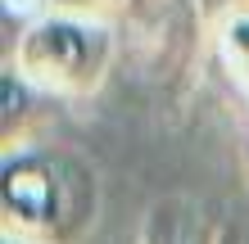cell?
I'll return each mask as SVG.
<instances>
[{
    "label": "cell",
    "instance_id": "ba28073f",
    "mask_svg": "<svg viewBox=\"0 0 249 244\" xmlns=\"http://www.w3.org/2000/svg\"><path fill=\"white\" fill-rule=\"evenodd\" d=\"M222 244H240V235H231V231H227V240H222Z\"/></svg>",
    "mask_w": 249,
    "mask_h": 244
},
{
    "label": "cell",
    "instance_id": "5b68a950",
    "mask_svg": "<svg viewBox=\"0 0 249 244\" xmlns=\"http://www.w3.org/2000/svg\"><path fill=\"white\" fill-rule=\"evenodd\" d=\"M217 50L245 91H249V5H231L217 23Z\"/></svg>",
    "mask_w": 249,
    "mask_h": 244
},
{
    "label": "cell",
    "instance_id": "3957f363",
    "mask_svg": "<svg viewBox=\"0 0 249 244\" xmlns=\"http://www.w3.org/2000/svg\"><path fill=\"white\" fill-rule=\"evenodd\" d=\"M222 240H227V226L186 195L159 199L141 231V244H222Z\"/></svg>",
    "mask_w": 249,
    "mask_h": 244
},
{
    "label": "cell",
    "instance_id": "6da1fadb",
    "mask_svg": "<svg viewBox=\"0 0 249 244\" xmlns=\"http://www.w3.org/2000/svg\"><path fill=\"white\" fill-rule=\"evenodd\" d=\"M100 222V172L68 145L32 140L0 154V235L86 244Z\"/></svg>",
    "mask_w": 249,
    "mask_h": 244
},
{
    "label": "cell",
    "instance_id": "9c48e42d",
    "mask_svg": "<svg viewBox=\"0 0 249 244\" xmlns=\"http://www.w3.org/2000/svg\"><path fill=\"white\" fill-rule=\"evenodd\" d=\"M245 177H249V154H245Z\"/></svg>",
    "mask_w": 249,
    "mask_h": 244
},
{
    "label": "cell",
    "instance_id": "277c9868",
    "mask_svg": "<svg viewBox=\"0 0 249 244\" xmlns=\"http://www.w3.org/2000/svg\"><path fill=\"white\" fill-rule=\"evenodd\" d=\"M36 99H50V95H41L14 64L0 68V145L5 149H18V145L36 140Z\"/></svg>",
    "mask_w": 249,
    "mask_h": 244
},
{
    "label": "cell",
    "instance_id": "7a4b0ae2",
    "mask_svg": "<svg viewBox=\"0 0 249 244\" xmlns=\"http://www.w3.org/2000/svg\"><path fill=\"white\" fill-rule=\"evenodd\" d=\"M113 54L118 36L105 18L46 9L5 46V64H14L50 99H91L109 77Z\"/></svg>",
    "mask_w": 249,
    "mask_h": 244
},
{
    "label": "cell",
    "instance_id": "8992f818",
    "mask_svg": "<svg viewBox=\"0 0 249 244\" xmlns=\"http://www.w3.org/2000/svg\"><path fill=\"white\" fill-rule=\"evenodd\" d=\"M109 5H123V0H50V9H72V14H95L105 18Z\"/></svg>",
    "mask_w": 249,
    "mask_h": 244
},
{
    "label": "cell",
    "instance_id": "52a82bcc",
    "mask_svg": "<svg viewBox=\"0 0 249 244\" xmlns=\"http://www.w3.org/2000/svg\"><path fill=\"white\" fill-rule=\"evenodd\" d=\"M0 244H27V240H14V235H0Z\"/></svg>",
    "mask_w": 249,
    "mask_h": 244
}]
</instances>
